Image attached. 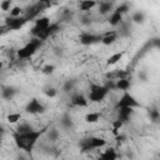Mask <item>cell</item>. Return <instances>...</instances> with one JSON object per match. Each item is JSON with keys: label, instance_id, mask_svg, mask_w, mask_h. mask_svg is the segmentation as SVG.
Instances as JSON below:
<instances>
[{"label": "cell", "instance_id": "obj_1", "mask_svg": "<svg viewBox=\"0 0 160 160\" xmlns=\"http://www.w3.org/2000/svg\"><path fill=\"white\" fill-rule=\"evenodd\" d=\"M46 129H41V130H31L29 132L25 134H19V132H12V139L14 142L16 144V146L21 150H24L25 152H30L34 146L36 145L38 140L45 134Z\"/></svg>", "mask_w": 160, "mask_h": 160}, {"label": "cell", "instance_id": "obj_2", "mask_svg": "<svg viewBox=\"0 0 160 160\" xmlns=\"http://www.w3.org/2000/svg\"><path fill=\"white\" fill-rule=\"evenodd\" d=\"M41 44H42L41 40H39L38 38H32L28 44H25L22 48H20V49L16 51L18 58L21 59V60L30 59V58L38 51V49L41 46Z\"/></svg>", "mask_w": 160, "mask_h": 160}, {"label": "cell", "instance_id": "obj_3", "mask_svg": "<svg viewBox=\"0 0 160 160\" xmlns=\"http://www.w3.org/2000/svg\"><path fill=\"white\" fill-rule=\"evenodd\" d=\"M106 145V140L104 138H100V136H90V138H86V139H82L81 142H80V149L82 152H86V151H91V150H95V149H100V148H104Z\"/></svg>", "mask_w": 160, "mask_h": 160}, {"label": "cell", "instance_id": "obj_4", "mask_svg": "<svg viewBox=\"0 0 160 160\" xmlns=\"http://www.w3.org/2000/svg\"><path fill=\"white\" fill-rule=\"evenodd\" d=\"M109 94V90L104 85H98V84H91L90 90H89V101L91 102H100L105 99V96Z\"/></svg>", "mask_w": 160, "mask_h": 160}, {"label": "cell", "instance_id": "obj_5", "mask_svg": "<svg viewBox=\"0 0 160 160\" xmlns=\"http://www.w3.org/2000/svg\"><path fill=\"white\" fill-rule=\"evenodd\" d=\"M140 106L141 105L139 104V101L131 94H129L128 91H125L121 95V98L118 100V102L115 105V109L116 110L120 109V108H132V109H135V108H140Z\"/></svg>", "mask_w": 160, "mask_h": 160}, {"label": "cell", "instance_id": "obj_6", "mask_svg": "<svg viewBox=\"0 0 160 160\" xmlns=\"http://www.w3.org/2000/svg\"><path fill=\"white\" fill-rule=\"evenodd\" d=\"M50 25H51V22H50V19H49L48 16H40V18H38V19L35 20V24H34L32 29L30 30V34H31L34 38H36L40 31L45 30V29L49 28Z\"/></svg>", "mask_w": 160, "mask_h": 160}, {"label": "cell", "instance_id": "obj_7", "mask_svg": "<svg viewBox=\"0 0 160 160\" xmlns=\"http://www.w3.org/2000/svg\"><path fill=\"white\" fill-rule=\"evenodd\" d=\"M28 22V19L25 16H19V18H8L5 20V28L9 30H20L25 24Z\"/></svg>", "mask_w": 160, "mask_h": 160}, {"label": "cell", "instance_id": "obj_8", "mask_svg": "<svg viewBox=\"0 0 160 160\" xmlns=\"http://www.w3.org/2000/svg\"><path fill=\"white\" fill-rule=\"evenodd\" d=\"M101 35H95V34H91V32H81L80 36H79V40H80V44L85 45V46H89V45H92V44H96V42H101Z\"/></svg>", "mask_w": 160, "mask_h": 160}, {"label": "cell", "instance_id": "obj_9", "mask_svg": "<svg viewBox=\"0 0 160 160\" xmlns=\"http://www.w3.org/2000/svg\"><path fill=\"white\" fill-rule=\"evenodd\" d=\"M25 110H26V112H29V114H42L44 111H45V106L38 100V99H31L28 104H26V106H25Z\"/></svg>", "mask_w": 160, "mask_h": 160}, {"label": "cell", "instance_id": "obj_10", "mask_svg": "<svg viewBox=\"0 0 160 160\" xmlns=\"http://www.w3.org/2000/svg\"><path fill=\"white\" fill-rule=\"evenodd\" d=\"M60 30V26H59V24H51L49 28H46L45 30H42V31H40L39 32V35L36 36L39 40H41V41H44V40H46L49 36H51L52 34H55V32H58Z\"/></svg>", "mask_w": 160, "mask_h": 160}, {"label": "cell", "instance_id": "obj_11", "mask_svg": "<svg viewBox=\"0 0 160 160\" xmlns=\"http://www.w3.org/2000/svg\"><path fill=\"white\" fill-rule=\"evenodd\" d=\"M71 104L78 108H86L89 105V99L82 94H74L71 96Z\"/></svg>", "mask_w": 160, "mask_h": 160}, {"label": "cell", "instance_id": "obj_12", "mask_svg": "<svg viewBox=\"0 0 160 160\" xmlns=\"http://www.w3.org/2000/svg\"><path fill=\"white\" fill-rule=\"evenodd\" d=\"M132 112H134L132 108H120V109H118V118L116 119H119L120 121H122L125 124L130 120Z\"/></svg>", "mask_w": 160, "mask_h": 160}, {"label": "cell", "instance_id": "obj_13", "mask_svg": "<svg viewBox=\"0 0 160 160\" xmlns=\"http://www.w3.org/2000/svg\"><path fill=\"white\" fill-rule=\"evenodd\" d=\"M101 42L104 45H111L114 44L116 40H118V36H119V32L115 31V30H110V31H106L104 35H101Z\"/></svg>", "mask_w": 160, "mask_h": 160}, {"label": "cell", "instance_id": "obj_14", "mask_svg": "<svg viewBox=\"0 0 160 160\" xmlns=\"http://www.w3.org/2000/svg\"><path fill=\"white\" fill-rule=\"evenodd\" d=\"M118 159V152L114 148H108L99 155V160H116Z\"/></svg>", "mask_w": 160, "mask_h": 160}, {"label": "cell", "instance_id": "obj_15", "mask_svg": "<svg viewBox=\"0 0 160 160\" xmlns=\"http://www.w3.org/2000/svg\"><path fill=\"white\" fill-rule=\"evenodd\" d=\"M115 86H116V90H121V91H128L131 86V82L128 78L125 79H119V80H115Z\"/></svg>", "mask_w": 160, "mask_h": 160}, {"label": "cell", "instance_id": "obj_16", "mask_svg": "<svg viewBox=\"0 0 160 160\" xmlns=\"http://www.w3.org/2000/svg\"><path fill=\"white\" fill-rule=\"evenodd\" d=\"M122 22V15L120 14V12H118L116 10H114L111 14H110V16H109V24L111 25V26H118V25H120Z\"/></svg>", "mask_w": 160, "mask_h": 160}, {"label": "cell", "instance_id": "obj_17", "mask_svg": "<svg viewBox=\"0 0 160 160\" xmlns=\"http://www.w3.org/2000/svg\"><path fill=\"white\" fill-rule=\"evenodd\" d=\"M124 55H125V51H124V50H122V51H118V52L110 55V56L108 58V60H106V65H108V66H111V65L118 64V62L122 59Z\"/></svg>", "mask_w": 160, "mask_h": 160}, {"label": "cell", "instance_id": "obj_18", "mask_svg": "<svg viewBox=\"0 0 160 160\" xmlns=\"http://www.w3.org/2000/svg\"><path fill=\"white\" fill-rule=\"evenodd\" d=\"M101 118V112L99 111H91V112H88L85 116H84V120L88 122V124H95L100 120Z\"/></svg>", "mask_w": 160, "mask_h": 160}, {"label": "cell", "instance_id": "obj_19", "mask_svg": "<svg viewBox=\"0 0 160 160\" xmlns=\"http://www.w3.org/2000/svg\"><path fill=\"white\" fill-rule=\"evenodd\" d=\"M96 5H98L96 1H92V0H84V1H81V2L79 4V8H80V10H82V11H89V10H91L92 8H95Z\"/></svg>", "mask_w": 160, "mask_h": 160}, {"label": "cell", "instance_id": "obj_20", "mask_svg": "<svg viewBox=\"0 0 160 160\" xmlns=\"http://www.w3.org/2000/svg\"><path fill=\"white\" fill-rule=\"evenodd\" d=\"M99 5V12L100 14H108V12H110L111 10H112V2H109V1H101L100 4H98ZM114 11V10H112Z\"/></svg>", "mask_w": 160, "mask_h": 160}, {"label": "cell", "instance_id": "obj_21", "mask_svg": "<svg viewBox=\"0 0 160 160\" xmlns=\"http://www.w3.org/2000/svg\"><path fill=\"white\" fill-rule=\"evenodd\" d=\"M122 125H124V122H122V121H120L119 119L112 120V122H111V130H112L114 136H118V135L120 134V129H121V126H122Z\"/></svg>", "mask_w": 160, "mask_h": 160}, {"label": "cell", "instance_id": "obj_22", "mask_svg": "<svg viewBox=\"0 0 160 160\" xmlns=\"http://www.w3.org/2000/svg\"><path fill=\"white\" fill-rule=\"evenodd\" d=\"M31 130H34V129H32V126H31L30 124L22 122V124H20V125H18V128L15 129V132L25 134V132H29V131H31Z\"/></svg>", "mask_w": 160, "mask_h": 160}, {"label": "cell", "instance_id": "obj_23", "mask_svg": "<svg viewBox=\"0 0 160 160\" xmlns=\"http://www.w3.org/2000/svg\"><path fill=\"white\" fill-rule=\"evenodd\" d=\"M149 116H150V120L152 122H159L160 121V111L158 109H151L149 111Z\"/></svg>", "mask_w": 160, "mask_h": 160}, {"label": "cell", "instance_id": "obj_24", "mask_svg": "<svg viewBox=\"0 0 160 160\" xmlns=\"http://www.w3.org/2000/svg\"><path fill=\"white\" fill-rule=\"evenodd\" d=\"M20 120H21V114H19V112H11L8 115V121L10 124H16Z\"/></svg>", "mask_w": 160, "mask_h": 160}, {"label": "cell", "instance_id": "obj_25", "mask_svg": "<svg viewBox=\"0 0 160 160\" xmlns=\"http://www.w3.org/2000/svg\"><path fill=\"white\" fill-rule=\"evenodd\" d=\"M15 92H16V90L14 88H5L2 90V98L4 99H11Z\"/></svg>", "mask_w": 160, "mask_h": 160}, {"label": "cell", "instance_id": "obj_26", "mask_svg": "<svg viewBox=\"0 0 160 160\" xmlns=\"http://www.w3.org/2000/svg\"><path fill=\"white\" fill-rule=\"evenodd\" d=\"M144 14L142 12H140V11H136L134 15H132V18H131V20L134 21V22H136V24H141V22H144Z\"/></svg>", "mask_w": 160, "mask_h": 160}, {"label": "cell", "instance_id": "obj_27", "mask_svg": "<svg viewBox=\"0 0 160 160\" xmlns=\"http://www.w3.org/2000/svg\"><path fill=\"white\" fill-rule=\"evenodd\" d=\"M21 8L20 6H14V8H11V10H10V18H19L20 16V14H21Z\"/></svg>", "mask_w": 160, "mask_h": 160}, {"label": "cell", "instance_id": "obj_28", "mask_svg": "<svg viewBox=\"0 0 160 160\" xmlns=\"http://www.w3.org/2000/svg\"><path fill=\"white\" fill-rule=\"evenodd\" d=\"M11 0H2L1 2H0V8H1V10H4V11H8V10H10V8H11Z\"/></svg>", "mask_w": 160, "mask_h": 160}, {"label": "cell", "instance_id": "obj_29", "mask_svg": "<svg viewBox=\"0 0 160 160\" xmlns=\"http://www.w3.org/2000/svg\"><path fill=\"white\" fill-rule=\"evenodd\" d=\"M54 70H55V66H54V65H45V66L41 69L42 74H45V75H50V74H52Z\"/></svg>", "mask_w": 160, "mask_h": 160}, {"label": "cell", "instance_id": "obj_30", "mask_svg": "<svg viewBox=\"0 0 160 160\" xmlns=\"http://www.w3.org/2000/svg\"><path fill=\"white\" fill-rule=\"evenodd\" d=\"M115 10H116L118 12H120L121 15H124L125 12H128V10H129V5H128V4H121V5H119Z\"/></svg>", "mask_w": 160, "mask_h": 160}, {"label": "cell", "instance_id": "obj_31", "mask_svg": "<svg viewBox=\"0 0 160 160\" xmlns=\"http://www.w3.org/2000/svg\"><path fill=\"white\" fill-rule=\"evenodd\" d=\"M44 92H45V95H46L48 98H55V96H56V94H58L56 89H54V88H48Z\"/></svg>", "mask_w": 160, "mask_h": 160}, {"label": "cell", "instance_id": "obj_32", "mask_svg": "<svg viewBox=\"0 0 160 160\" xmlns=\"http://www.w3.org/2000/svg\"><path fill=\"white\" fill-rule=\"evenodd\" d=\"M61 124H62L65 128H70V126L72 125V122H71V119H70L68 115H65V116L62 118V120H61Z\"/></svg>", "mask_w": 160, "mask_h": 160}, {"label": "cell", "instance_id": "obj_33", "mask_svg": "<svg viewBox=\"0 0 160 160\" xmlns=\"http://www.w3.org/2000/svg\"><path fill=\"white\" fill-rule=\"evenodd\" d=\"M74 88V80H68L64 85V91H70Z\"/></svg>", "mask_w": 160, "mask_h": 160}, {"label": "cell", "instance_id": "obj_34", "mask_svg": "<svg viewBox=\"0 0 160 160\" xmlns=\"http://www.w3.org/2000/svg\"><path fill=\"white\" fill-rule=\"evenodd\" d=\"M58 131L56 130H50V134H49V138H50V140H52V141H55L56 139H58Z\"/></svg>", "mask_w": 160, "mask_h": 160}, {"label": "cell", "instance_id": "obj_35", "mask_svg": "<svg viewBox=\"0 0 160 160\" xmlns=\"http://www.w3.org/2000/svg\"><path fill=\"white\" fill-rule=\"evenodd\" d=\"M152 45L156 46L158 49H160V39H154L152 40Z\"/></svg>", "mask_w": 160, "mask_h": 160}]
</instances>
